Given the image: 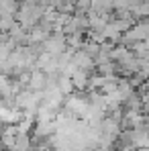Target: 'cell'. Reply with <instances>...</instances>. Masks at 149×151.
<instances>
[{
	"label": "cell",
	"mask_w": 149,
	"mask_h": 151,
	"mask_svg": "<svg viewBox=\"0 0 149 151\" xmlns=\"http://www.w3.org/2000/svg\"><path fill=\"white\" fill-rule=\"evenodd\" d=\"M41 45H43V51H45V53H51V55H61L63 51L68 49L66 35H63L61 31H53Z\"/></svg>",
	"instance_id": "6da1fadb"
},
{
	"label": "cell",
	"mask_w": 149,
	"mask_h": 151,
	"mask_svg": "<svg viewBox=\"0 0 149 151\" xmlns=\"http://www.w3.org/2000/svg\"><path fill=\"white\" fill-rule=\"evenodd\" d=\"M72 63H74V68H78V70H86V72H94V70H96L94 57L88 55L84 49L72 51Z\"/></svg>",
	"instance_id": "7a4b0ae2"
},
{
	"label": "cell",
	"mask_w": 149,
	"mask_h": 151,
	"mask_svg": "<svg viewBox=\"0 0 149 151\" xmlns=\"http://www.w3.org/2000/svg\"><path fill=\"white\" fill-rule=\"evenodd\" d=\"M47 82H49V78H47L45 72H41V70H33V72L29 74L27 88H29L31 92H43L45 86H47Z\"/></svg>",
	"instance_id": "3957f363"
},
{
	"label": "cell",
	"mask_w": 149,
	"mask_h": 151,
	"mask_svg": "<svg viewBox=\"0 0 149 151\" xmlns=\"http://www.w3.org/2000/svg\"><path fill=\"white\" fill-rule=\"evenodd\" d=\"M94 74V72H86V70H78L76 68L72 76H70V80H72V84H74V90H86L88 88V80H90V76Z\"/></svg>",
	"instance_id": "277c9868"
},
{
	"label": "cell",
	"mask_w": 149,
	"mask_h": 151,
	"mask_svg": "<svg viewBox=\"0 0 149 151\" xmlns=\"http://www.w3.org/2000/svg\"><path fill=\"white\" fill-rule=\"evenodd\" d=\"M55 86L59 88V92L63 94V96H70V94H74V84H72V80H70V76H63V74H55Z\"/></svg>",
	"instance_id": "5b68a950"
},
{
	"label": "cell",
	"mask_w": 149,
	"mask_h": 151,
	"mask_svg": "<svg viewBox=\"0 0 149 151\" xmlns=\"http://www.w3.org/2000/svg\"><path fill=\"white\" fill-rule=\"evenodd\" d=\"M92 6V0H76V8L74 10H82V12H88Z\"/></svg>",
	"instance_id": "8992f818"
},
{
	"label": "cell",
	"mask_w": 149,
	"mask_h": 151,
	"mask_svg": "<svg viewBox=\"0 0 149 151\" xmlns=\"http://www.w3.org/2000/svg\"><path fill=\"white\" fill-rule=\"evenodd\" d=\"M114 151H135L133 147H123V149H114Z\"/></svg>",
	"instance_id": "52a82bcc"
},
{
	"label": "cell",
	"mask_w": 149,
	"mask_h": 151,
	"mask_svg": "<svg viewBox=\"0 0 149 151\" xmlns=\"http://www.w3.org/2000/svg\"><path fill=\"white\" fill-rule=\"evenodd\" d=\"M145 127L149 129V114H145Z\"/></svg>",
	"instance_id": "ba28073f"
},
{
	"label": "cell",
	"mask_w": 149,
	"mask_h": 151,
	"mask_svg": "<svg viewBox=\"0 0 149 151\" xmlns=\"http://www.w3.org/2000/svg\"><path fill=\"white\" fill-rule=\"evenodd\" d=\"M143 2H149V0H143Z\"/></svg>",
	"instance_id": "9c48e42d"
}]
</instances>
